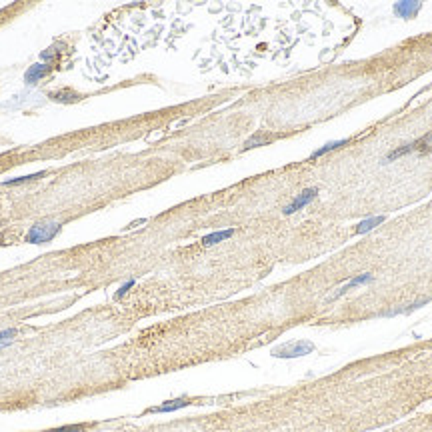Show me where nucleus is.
I'll return each instance as SVG.
<instances>
[{"label": "nucleus", "instance_id": "1", "mask_svg": "<svg viewBox=\"0 0 432 432\" xmlns=\"http://www.w3.org/2000/svg\"><path fill=\"white\" fill-rule=\"evenodd\" d=\"M60 232V224L56 222H46V224H34L26 234V242L30 244H44L50 242L56 234Z\"/></svg>", "mask_w": 432, "mask_h": 432}, {"label": "nucleus", "instance_id": "2", "mask_svg": "<svg viewBox=\"0 0 432 432\" xmlns=\"http://www.w3.org/2000/svg\"><path fill=\"white\" fill-rule=\"evenodd\" d=\"M314 350V344L308 342V340H298V342H292V344H286L278 350H274V356H284V358H296V356H304L308 352Z\"/></svg>", "mask_w": 432, "mask_h": 432}, {"label": "nucleus", "instance_id": "3", "mask_svg": "<svg viewBox=\"0 0 432 432\" xmlns=\"http://www.w3.org/2000/svg\"><path fill=\"white\" fill-rule=\"evenodd\" d=\"M316 194H318V188H306V190L300 192L298 196L292 200L288 206H284V214H292V212L300 210L302 206H306L308 202H312V200L316 198Z\"/></svg>", "mask_w": 432, "mask_h": 432}, {"label": "nucleus", "instance_id": "4", "mask_svg": "<svg viewBox=\"0 0 432 432\" xmlns=\"http://www.w3.org/2000/svg\"><path fill=\"white\" fill-rule=\"evenodd\" d=\"M368 280H372V274L370 272H366V274H360V276H356V278H352L348 284H344L340 290H336V294H334L333 298H338V296H342L344 292H348L350 288H356V286H360V284H364Z\"/></svg>", "mask_w": 432, "mask_h": 432}, {"label": "nucleus", "instance_id": "5", "mask_svg": "<svg viewBox=\"0 0 432 432\" xmlns=\"http://www.w3.org/2000/svg\"><path fill=\"white\" fill-rule=\"evenodd\" d=\"M412 150H414V152H418V154L432 152V130L428 134H424L422 138L414 140V142H412Z\"/></svg>", "mask_w": 432, "mask_h": 432}, {"label": "nucleus", "instance_id": "6", "mask_svg": "<svg viewBox=\"0 0 432 432\" xmlns=\"http://www.w3.org/2000/svg\"><path fill=\"white\" fill-rule=\"evenodd\" d=\"M190 402L186 398H178V400H168L167 404H160V406H154V408H150L148 412H172V410H178V408H182V406H188Z\"/></svg>", "mask_w": 432, "mask_h": 432}, {"label": "nucleus", "instance_id": "7", "mask_svg": "<svg viewBox=\"0 0 432 432\" xmlns=\"http://www.w3.org/2000/svg\"><path fill=\"white\" fill-rule=\"evenodd\" d=\"M232 234H234L232 228H228V230H220V232H212V234H208V236H204V238H202V244H204V246H212V244H218V242H222V240L230 238Z\"/></svg>", "mask_w": 432, "mask_h": 432}, {"label": "nucleus", "instance_id": "8", "mask_svg": "<svg viewBox=\"0 0 432 432\" xmlns=\"http://www.w3.org/2000/svg\"><path fill=\"white\" fill-rule=\"evenodd\" d=\"M418 10H420L418 2H400V4H396V12L402 14V18H408V16H412Z\"/></svg>", "mask_w": 432, "mask_h": 432}, {"label": "nucleus", "instance_id": "9", "mask_svg": "<svg viewBox=\"0 0 432 432\" xmlns=\"http://www.w3.org/2000/svg\"><path fill=\"white\" fill-rule=\"evenodd\" d=\"M382 222H384V216H374V218H368V220L360 222V224L356 226V230H354V232H356V234H364V232H368V230H372L374 226L382 224Z\"/></svg>", "mask_w": 432, "mask_h": 432}, {"label": "nucleus", "instance_id": "10", "mask_svg": "<svg viewBox=\"0 0 432 432\" xmlns=\"http://www.w3.org/2000/svg\"><path fill=\"white\" fill-rule=\"evenodd\" d=\"M46 70H48L46 64H34V67L26 72V82H28V84H34L36 80H40V78L46 74Z\"/></svg>", "mask_w": 432, "mask_h": 432}, {"label": "nucleus", "instance_id": "11", "mask_svg": "<svg viewBox=\"0 0 432 432\" xmlns=\"http://www.w3.org/2000/svg\"><path fill=\"white\" fill-rule=\"evenodd\" d=\"M410 152H414V150H412V142H410V144L400 146V148H396V150H392V152L384 158V162H392V160H396V158H400V156H406V154H410Z\"/></svg>", "mask_w": 432, "mask_h": 432}, {"label": "nucleus", "instance_id": "12", "mask_svg": "<svg viewBox=\"0 0 432 432\" xmlns=\"http://www.w3.org/2000/svg\"><path fill=\"white\" fill-rule=\"evenodd\" d=\"M348 140H338V142H328L326 146H322V148H318L316 152H312V158H316V156H322V154H326V152H330L334 148H340V146H344Z\"/></svg>", "mask_w": 432, "mask_h": 432}, {"label": "nucleus", "instance_id": "13", "mask_svg": "<svg viewBox=\"0 0 432 432\" xmlns=\"http://www.w3.org/2000/svg\"><path fill=\"white\" fill-rule=\"evenodd\" d=\"M40 176H44V172H36V174H30V176H20V178H12V180H6L4 184H6V186H12V184H20V182H26V180H36V178H40Z\"/></svg>", "mask_w": 432, "mask_h": 432}, {"label": "nucleus", "instance_id": "14", "mask_svg": "<svg viewBox=\"0 0 432 432\" xmlns=\"http://www.w3.org/2000/svg\"><path fill=\"white\" fill-rule=\"evenodd\" d=\"M46 432H84V426L82 424H68V426H60V428H54V430H46Z\"/></svg>", "mask_w": 432, "mask_h": 432}, {"label": "nucleus", "instance_id": "15", "mask_svg": "<svg viewBox=\"0 0 432 432\" xmlns=\"http://www.w3.org/2000/svg\"><path fill=\"white\" fill-rule=\"evenodd\" d=\"M12 336H14V330L10 328V330H2L0 333V344H8L10 340H12Z\"/></svg>", "mask_w": 432, "mask_h": 432}, {"label": "nucleus", "instance_id": "16", "mask_svg": "<svg viewBox=\"0 0 432 432\" xmlns=\"http://www.w3.org/2000/svg\"><path fill=\"white\" fill-rule=\"evenodd\" d=\"M262 142H266L264 138H258V136H256V138H252V140H248V142H246V148H252L254 144H262Z\"/></svg>", "mask_w": 432, "mask_h": 432}, {"label": "nucleus", "instance_id": "17", "mask_svg": "<svg viewBox=\"0 0 432 432\" xmlns=\"http://www.w3.org/2000/svg\"><path fill=\"white\" fill-rule=\"evenodd\" d=\"M132 284H134V280H128V282H126V284H124V286H122V288L118 290V294H116V296H122V294H124V292H126V290H128V288L132 286Z\"/></svg>", "mask_w": 432, "mask_h": 432}]
</instances>
